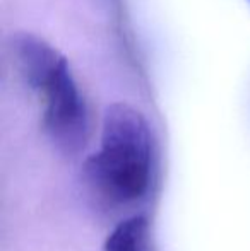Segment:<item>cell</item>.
<instances>
[{"mask_svg":"<svg viewBox=\"0 0 250 251\" xmlns=\"http://www.w3.org/2000/svg\"><path fill=\"white\" fill-rule=\"evenodd\" d=\"M10 53L24 82L40 96L48 139L62 152H77L86 140L87 109L67 58L28 31L12 34Z\"/></svg>","mask_w":250,"mask_h":251,"instance_id":"cell-2","label":"cell"},{"mask_svg":"<svg viewBox=\"0 0 250 251\" xmlns=\"http://www.w3.org/2000/svg\"><path fill=\"white\" fill-rule=\"evenodd\" d=\"M149 224L144 215H132L118 222L105 239V251H147Z\"/></svg>","mask_w":250,"mask_h":251,"instance_id":"cell-3","label":"cell"},{"mask_svg":"<svg viewBox=\"0 0 250 251\" xmlns=\"http://www.w3.org/2000/svg\"><path fill=\"white\" fill-rule=\"evenodd\" d=\"M154 168V139L146 116L127 102L105 109L100 149L87 157L84 175L103 201L130 205L149 192Z\"/></svg>","mask_w":250,"mask_h":251,"instance_id":"cell-1","label":"cell"}]
</instances>
